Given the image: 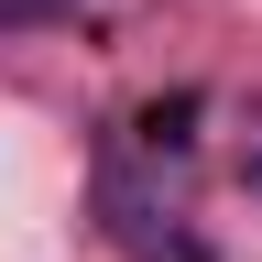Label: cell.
Returning a JSON list of instances; mask_svg holds the SVG:
<instances>
[{"label": "cell", "instance_id": "1", "mask_svg": "<svg viewBox=\"0 0 262 262\" xmlns=\"http://www.w3.org/2000/svg\"><path fill=\"white\" fill-rule=\"evenodd\" d=\"M55 11H77V0H0V33H22V22H55Z\"/></svg>", "mask_w": 262, "mask_h": 262}]
</instances>
